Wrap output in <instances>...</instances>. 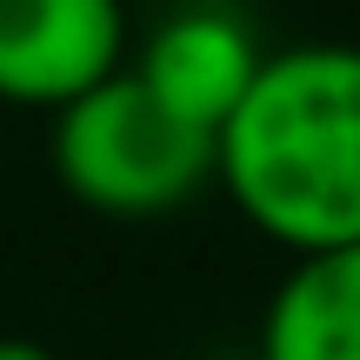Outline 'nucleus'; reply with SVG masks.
I'll return each instance as SVG.
<instances>
[{"mask_svg": "<svg viewBox=\"0 0 360 360\" xmlns=\"http://www.w3.org/2000/svg\"><path fill=\"white\" fill-rule=\"evenodd\" d=\"M214 174L267 240L294 254L360 240V47L267 53L214 141Z\"/></svg>", "mask_w": 360, "mask_h": 360, "instance_id": "nucleus-1", "label": "nucleus"}, {"mask_svg": "<svg viewBox=\"0 0 360 360\" xmlns=\"http://www.w3.org/2000/svg\"><path fill=\"white\" fill-rule=\"evenodd\" d=\"M53 174L94 214H167L214 174V134L174 120L141 74H107L53 120Z\"/></svg>", "mask_w": 360, "mask_h": 360, "instance_id": "nucleus-2", "label": "nucleus"}, {"mask_svg": "<svg viewBox=\"0 0 360 360\" xmlns=\"http://www.w3.org/2000/svg\"><path fill=\"white\" fill-rule=\"evenodd\" d=\"M120 0H0V101L53 107L120 74Z\"/></svg>", "mask_w": 360, "mask_h": 360, "instance_id": "nucleus-3", "label": "nucleus"}, {"mask_svg": "<svg viewBox=\"0 0 360 360\" xmlns=\"http://www.w3.org/2000/svg\"><path fill=\"white\" fill-rule=\"evenodd\" d=\"M260 60L267 53L254 47V34L227 7H187V13H167L154 27V40H147L134 74H141V87L174 120H187V127L220 141V127L233 120V107L254 87Z\"/></svg>", "mask_w": 360, "mask_h": 360, "instance_id": "nucleus-4", "label": "nucleus"}, {"mask_svg": "<svg viewBox=\"0 0 360 360\" xmlns=\"http://www.w3.org/2000/svg\"><path fill=\"white\" fill-rule=\"evenodd\" d=\"M260 360H360V240L294 260L260 321Z\"/></svg>", "mask_w": 360, "mask_h": 360, "instance_id": "nucleus-5", "label": "nucleus"}, {"mask_svg": "<svg viewBox=\"0 0 360 360\" xmlns=\"http://www.w3.org/2000/svg\"><path fill=\"white\" fill-rule=\"evenodd\" d=\"M0 360H53V354L40 347V340H20V334H7V340H0Z\"/></svg>", "mask_w": 360, "mask_h": 360, "instance_id": "nucleus-6", "label": "nucleus"}]
</instances>
